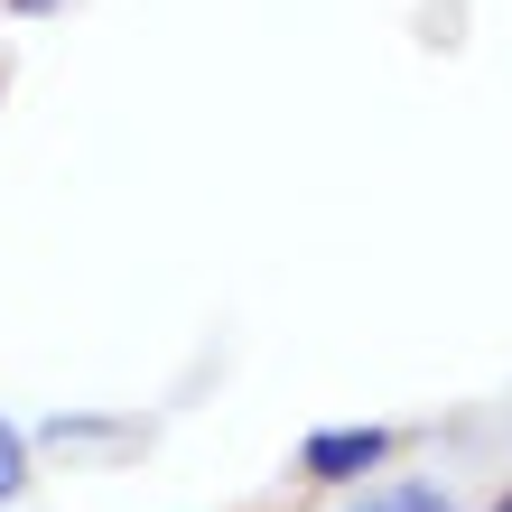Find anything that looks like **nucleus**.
<instances>
[{
	"mask_svg": "<svg viewBox=\"0 0 512 512\" xmlns=\"http://www.w3.org/2000/svg\"><path fill=\"white\" fill-rule=\"evenodd\" d=\"M391 457V429H317L298 447V466L317 475V485H354V475H373Z\"/></svg>",
	"mask_w": 512,
	"mask_h": 512,
	"instance_id": "obj_1",
	"label": "nucleus"
},
{
	"mask_svg": "<svg viewBox=\"0 0 512 512\" xmlns=\"http://www.w3.org/2000/svg\"><path fill=\"white\" fill-rule=\"evenodd\" d=\"M19 485H28V438L0 419V503H19Z\"/></svg>",
	"mask_w": 512,
	"mask_h": 512,
	"instance_id": "obj_2",
	"label": "nucleus"
},
{
	"mask_svg": "<svg viewBox=\"0 0 512 512\" xmlns=\"http://www.w3.org/2000/svg\"><path fill=\"white\" fill-rule=\"evenodd\" d=\"M364 512H457V503H447L438 485H401V494H373Z\"/></svg>",
	"mask_w": 512,
	"mask_h": 512,
	"instance_id": "obj_3",
	"label": "nucleus"
},
{
	"mask_svg": "<svg viewBox=\"0 0 512 512\" xmlns=\"http://www.w3.org/2000/svg\"><path fill=\"white\" fill-rule=\"evenodd\" d=\"M10 10H56V0H10Z\"/></svg>",
	"mask_w": 512,
	"mask_h": 512,
	"instance_id": "obj_4",
	"label": "nucleus"
},
{
	"mask_svg": "<svg viewBox=\"0 0 512 512\" xmlns=\"http://www.w3.org/2000/svg\"><path fill=\"white\" fill-rule=\"evenodd\" d=\"M494 512H512V494H503V503H494Z\"/></svg>",
	"mask_w": 512,
	"mask_h": 512,
	"instance_id": "obj_5",
	"label": "nucleus"
}]
</instances>
